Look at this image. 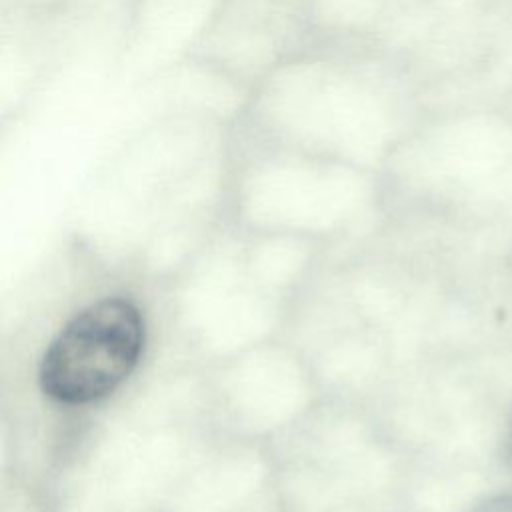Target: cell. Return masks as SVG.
I'll return each mask as SVG.
<instances>
[{"mask_svg": "<svg viewBox=\"0 0 512 512\" xmlns=\"http://www.w3.org/2000/svg\"><path fill=\"white\" fill-rule=\"evenodd\" d=\"M508 444H506V452H508V458L512 460V416H510V428H508Z\"/></svg>", "mask_w": 512, "mask_h": 512, "instance_id": "obj_3", "label": "cell"}, {"mask_svg": "<svg viewBox=\"0 0 512 512\" xmlns=\"http://www.w3.org/2000/svg\"><path fill=\"white\" fill-rule=\"evenodd\" d=\"M472 512H512V494H496L482 500Z\"/></svg>", "mask_w": 512, "mask_h": 512, "instance_id": "obj_2", "label": "cell"}, {"mask_svg": "<svg viewBox=\"0 0 512 512\" xmlns=\"http://www.w3.org/2000/svg\"><path fill=\"white\" fill-rule=\"evenodd\" d=\"M144 346L140 310L124 298H104L78 312L52 340L42 364V390L64 404H88L118 388Z\"/></svg>", "mask_w": 512, "mask_h": 512, "instance_id": "obj_1", "label": "cell"}]
</instances>
